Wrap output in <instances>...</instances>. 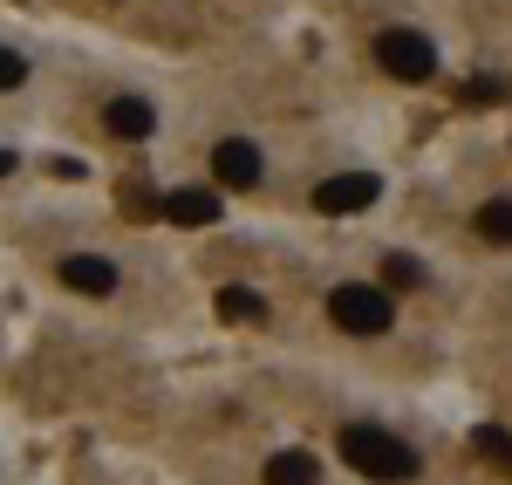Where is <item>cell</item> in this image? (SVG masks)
Returning a JSON list of instances; mask_svg holds the SVG:
<instances>
[{"instance_id":"6da1fadb","label":"cell","mask_w":512,"mask_h":485,"mask_svg":"<svg viewBox=\"0 0 512 485\" xmlns=\"http://www.w3.org/2000/svg\"><path fill=\"white\" fill-rule=\"evenodd\" d=\"M342 465H355L362 479H417V451L403 445L396 431H376V424H349L342 431Z\"/></svg>"},{"instance_id":"7a4b0ae2","label":"cell","mask_w":512,"mask_h":485,"mask_svg":"<svg viewBox=\"0 0 512 485\" xmlns=\"http://www.w3.org/2000/svg\"><path fill=\"white\" fill-rule=\"evenodd\" d=\"M328 322L349 328V335H383L396 315H390V294H383V287H355L349 281V287L328 294Z\"/></svg>"},{"instance_id":"3957f363","label":"cell","mask_w":512,"mask_h":485,"mask_svg":"<svg viewBox=\"0 0 512 485\" xmlns=\"http://www.w3.org/2000/svg\"><path fill=\"white\" fill-rule=\"evenodd\" d=\"M376 62H383L396 82H431L437 76V48L417 35V28H390V35L376 41Z\"/></svg>"},{"instance_id":"277c9868","label":"cell","mask_w":512,"mask_h":485,"mask_svg":"<svg viewBox=\"0 0 512 485\" xmlns=\"http://www.w3.org/2000/svg\"><path fill=\"white\" fill-rule=\"evenodd\" d=\"M376 199H383V178H369V171H342V178H321L315 185V212H328V219L369 212Z\"/></svg>"},{"instance_id":"5b68a950","label":"cell","mask_w":512,"mask_h":485,"mask_svg":"<svg viewBox=\"0 0 512 485\" xmlns=\"http://www.w3.org/2000/svg\"><path fill=\"white\" fill-rule=\"evenodd\" d=\"M212 171H219V185L246 192V185H260V151H253L246 137H226V144L212 151Z\"/></svg>"},{"instance_id":"8992f818","label":"cell","mask_w":512,"mask_h":485,"mask_svg":"<svg viewBox=\"0 0 512 485\" xmlns=\"http://www.w3.org/2000/svg\"><path fill=\"white\" fill-rule=\"evenodd\" d=\"M62 281L76 287V294H117V267L103 253H69L62 260Z\"/></svg>"},{"instance_id":"52a82bcc","label":"cell","mask_w":512,"mask_h":485,"mask_svg":"<svg viewBox=\"0 0 512 485\" xmlns=\"http://www.w3.org/2000/svg\"><path fill=\"white\" fill-rule=\"evenodd\" d=\"M103 123H110L117 137H151V130H158V110H151V103H137V96H117V103L103 110Z\"/></svg>"},{"instance_id":"ba28073f","label":"cell","mask_w":512,"mask_h":485,"mask_svg":"<svg viewBox=\"0 0 512 485\" xmlns=\"http://www.w3.org/2000/svg\"><path fill=\"white\" fill-rule=\"evenodd\" d=\"M158 212L178 219V226H212V219H219V199H212V192H171Z\"/></svg>"},{"instance_id":"9c48e42d","label":"cell","mask_w":512,"mask_h":485,"mask_svg":"<svg viewBox=\"0 0 512 485\" xmlns=\"http://www.w3.org/2000/svg\"><path fill=\"white\" fill-rule=\"evenodd\" d=\"M267 485H315V458H308V451H280V458H267Z\"/></svg>"},{"instance_id":"30bf717a","label":"cell","mask_w":512,"mask_h":485,"mask_svg":"<svg viewBox=\"0 0 512 485\" xmlns=\"http://www.w3.org/2000/svg\"><path fill=\"white\" fill-rule=\"evenodd\" d=\"M219 315H226V322H267V301H260L253 287H226V294H219Z\"/></svg>"},{"instance_id":"8fae6325","label":"cell","mask_w":512,"mask_h":485,"mask_svg":"<svg viewBox=\"0 0 512 485\" xmlns=\"http://www.w3.org/2000/svg\"><path fill=\"white\" fill-rule=\"evenodd\" d=\"M478 233L492 246H512V199H492V205H478Z\"/></svg>"},{"instance_id":"7c38bea8","label":"cell","mask_w":512,"mask_h":485,"mask_svg":"<svg viewBox=\"0 0 512 485\" xmlns=\"http://www.w3.org/2000/svg\"><path fill=\"white\" fill-rule=\"evenodd\" d=\"M472 445H478V458H492V465H506V472H512V438L499 431V424H478Z\"/></svg>"},{"instance_id":"4fadbf2b","label":"cell","mask_w":512,"mask_h":485,"mask_svg":"<svg viewBox=\"0 0 512 485\" xmlns=\"http://www.w3.org/2000/svg\"><path fill=\"white\" fill-rule=\"evenodd\" d=\"M465 103L472 110H492V103H512V89L499 76H478V82H465Z\"/></svg>"},{"instance_id":"5bb4252c","label":"cell","mask_w":512,"mask_h":485,"mask_svg":"<svg viewBox=\"0 0 512 485\" xmlns=\"http://www.w3.org/2000/svg\"><path fill=\"white\" fill-rule=\"evenodd\" d=\"M383 281L390 287H424V267H417L410 253H390V260H383Z\"/></svg>"},{"instance_id":"9a60e30c","label":"cell","mask_w":512,"mask_h":485,"mask_svg":"<svg viewBox=\"0 0 512 485\" xmlns=\"http://www.w3.org/2000/svg\"><path fill=\"white\" fill-rule=\"evenodd\" d=\"M21 82H28V62L14 48H0V89H21Z\"/></svg>"},{"instance_id":"2e32d148","label":"cell","mask_w":512,"mask_h":485,"mask_svg":"<svg viewBox=\"0 0 512 485\" xmlns=\"http://www.w3.org/2000/svg\"><path fill=\"white\" fill-rule=\"evenodd\" d=\"M7 171H14V158H7V151H0V178H7Z\"/></svg>"}]
</instances>
